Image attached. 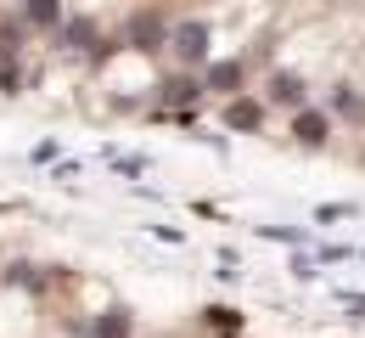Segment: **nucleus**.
Returning <instances> with one entry per match:
<instances>
[{
	"mask_svg": "<svg viewBox=\"0 0 365 338\" xmlns=\"http://www.w3.org/2000/svg\"><path fill=\"white\" fill-rule=\"evenodd\" d=\"M169 56L180 62V68H191V74H202V62L214 56V29L202 23V17H185V23H169Z\"/></svg>",
	"mask_w": 365,
	"mask_h": 338,
	"instance_id": "1",
	"label": "nucleus"
},
{
	"mask_svg": "<svg viewBox=\"0 0 365 338\" xmlns=\"http://www.w3.org/2000/svg\"><path fill=\"white\" fill-rule=\"evenodd\" d=\"M152 96H158V107H163V113H197L208 91H202V74L175 68V74H163V79H158V91H152Z\"/></svg>",
	"mask_w": 365,
	"mask_h": 338,
	"instance_id": "2",
	"label": "nucleus"
},
{
	"mask_svg": "<svg viewBox=\"0 0 365 338\" xmlns=\"http://www.w3.org/2000/svg\"><path fill=\"white\" fill-rule=\"evenodd\" d=\"M169 46V17L152 6V11H135L130 17V29H124V51H135V56H158V51Z\"/></svg>",
	"mask_w": 365,
	"mask_h": 338,
	"instance_id": "3",
	"label": "nucleus"
},
{
	"mask_svg": "<svg viewBox=\"0 0 365 338\" xmlns=\"http://www.w3.org/2000/svg\"><path fill=\"white\" fill-rule=\"evenodd\" d=\"M202 91L208 96H242L247 91V56H208L202 62Z\"/></svg>",
	"mask_w": 365,
	"mask_h": 338,
	"instance_id": "4",
	"label": "nucleus"
},
{
	"mask_svg": "<svg viewBox=\"0 0 365 338\" xmlns=\"http://www.w3.org/2000/svg\"><path fill=\"white\" fill-rule=\"evenodd\" d=\"M331 130H337V119H331L326 107H315V101H304L298 113H287V136H292L298 146H309V152L331 141Z\"/></svg>",
	"mask_w": 365,
	"mask_h": 338,
	"instance_id": "5",
	"label": "nucleus"
},
{
	"mask_svg": "<svg viewBox=\"0 0 365 338\" xmlns=\"http://www.w3.org/2000/svg\"><path fill=\"white\" fill-rule=\"evenodd\" d=\"M264 119H270V107H264V96H253V91H242V96H230L220 107V124H225L230 136H259Z\"/></svg>",
	"mask_w": 365,
	"mask_h": 338,
	"instance_id": "6",
	"label": "nucleus"
},
{
	"mask_svg": "<svg viewBox=\"0 0 365 338\" xmlns=\"http://www.w3.org/2000/svg\"><path fill=\"white\" fill-rule=\"evenodd\" d=\"M304 101H309V85H304V74H292V68H270V74H264V107L298 113Z\"/></svg>",
	"mask_w": 365,
	"mask_h": 338,
	"instance_id": "7",
	"label": "nucleus"
},
{
	"mask_svg": "<svg viewBox=\"0 0 365 338\" xmlns=\"http://www.w3.org/2000/svg\"><path fill=\"white\" fill-rule=\"evenodd\" d=\"M326 113H331L337 124L365 130V91H360V85H349V79H343V85H331V91H326Z\"/></svg>",
	"mask_w": 365,
	"mask_h": 338,
	"instance_id": "8",
	"label": "nucleus"
},
{
	"mask_svg": "<svg viewBox=\"0 0 365 338\" xmlns=\"http://www.w3.org/2000/svg\"><path fill=\"white\" fill-rule=\"evenodd\" d=\"M51 40H56V46H62V51H73V56H91L101 34H96V23H91V17H62Z\"/></svg>",
	"mask_w": 365,
	"mask_h": 338,
	"instance_id": "9",
	"label": "nucleus"
},
{
	"mask_svg": "<svg viewBox=\"0 0 365 338\" xmlns=\"http://www.w3.org/2000/svg\"><path fill=\"white\" fill-rule=\"evenodd\" d=\"M91 338H135V310L130 304H101L91 322Z\"/></svg>",
	"mask_w": 365,
	"mask_h": 338,
	"instance_id": "10",
	"label": "nucleus"
},
{
	"mask_svg": "<svg viewBox=\"0 0 365 338\" xmlns=\"http://www.w3.org/2000/svg\"><path fill=\"white\" fill-rule=\"evenodd\" d=\"M17 17H23L34 34H56V23L68 17V6H62V0H17Z\"/></svg>",
	"mask_w": 365,
	"mask_h": 338,
	"instance_id": "11",
	"label": "nucleus"
},
{
	"mask_svg": "<svg viewBox=\"0 0 365 338\" xmlns=\"http://www.w3.org/2000/svg\"><path fill=\"white\" fill-rule=\"evenodd\" d=\"M29 34H34V29H29L23 17H0V56H23V51H29Z\"/></svg>",
	"mask_w": 365,
	"mask_h": 338,
	"instance_id": "12",
	"label": "nucleus"
},
{
	"mask_svg": "<svg viewBox=\"0 0 365 338\" xmlns=\"http://www.w3.org/2000/svg\"><path fill=\"white\" fill-rule=\"evenodd\" d=\"M202 322H208L214 333H225V338L242 333V310H236V304H208V310H202Z\"/></svg>",
	"mask_w": 365,
	"mask_h": 338,
	"instance_id": "13",
	"label": "nucleus"
},
{
	"mask_svg": "<svg viewBox=\"0 0 365 338\" xmlns=\"http://www.w3.org/2000/svg\"><path fill=\"white\" fill-rule=\"evenodd\" d=\"M0 96H23V62L0 56Z\"/></svg>",
	"mask_w": 365,
	"mask_h": 338,
	"instance_id": "14",
	"label": "nucleus"
},
{
	"mask_svg": "<svg viewBox=\"0 0 365 338\" xmlns=\"http://www.w3.org/2000/svg\"><path fill=\"white\" fill-rule=\"evenodd\" d=\"M259 237L264 242H287V248H304L309 232H298V226H259Z\"/></svg>",
	"mask_w": 365,
	"mask_h": 338,
	"instance_id": "15",
	"label": "nucleus"
},
{
	"mask_svg": "<svg viewBox=\"0 0 365 338\" xmlns=\"http://www.w3.org/2000/svg\"><path fill=\"white\" fill-rule=\"evenodd\" d=\"M360 203H320L315 209V226H337V220H354Z\"/></svg>",
	"mask_w": 365,
	"mask_h": 338,
	"instance_id": "16",
	"label": "nucleus"
},
{
	"mask_svg": "<svg viewBox=\"0 0 365 338\" xmlns=\"http://www.w3.org/2000/svg\"><path fill=\"white\" fill-rule=\"evenodd\" d=\"M360 248H349V242H320L315 248V265H343V259H354Z\"/></svg>",
	"mask_w": 365,
	"mask_h": 338,
	"instance_id": "17",
	"label": "nucleus"
},
{
	"mask_svg": "<svg viewBox=\"0 0 365 338\" xmlns=\"http://www.w3.org/2000/svg\"><path fill=\"white\" fill-rule=\"evenodd\" d=\"M292 277H298V282H315V277H320L315 254H304V248H298V254H292Z\"/></svg>",
	"mask_w": 365,
	"mask_h": 338,
	"instance_id": "18",
	"label": "nucleus"
},
{
	"mask_svg": "<svg viewBox=\"0 0 365 338\" xmlns=\"http://www.w3.org/2000/svg\"><path fill=\"white\" fill-rule=\"evenodd\" d=\"M146 232H152L158 242H185V232H180V226H146Z\"/></svg>",
	"mask_w": 365,
	"mask_h": 338,
	"instance_id": "19",
	"label": "nucleus"
},
{
	"mask_svg": "<svg viewBox=\"0 0 365 338\" xmlns=\"http://www.w3.org/2000/svg\"><path fill=\"white\" fill-rule=\"evenodd\" d=\"M343 304H349V316H354V322H365V293H343Z\"/></svg>",
	"mask_w": 365,
	"mask_h": 338,
	"instance_id": "20",
	"label": "nucleus"
},
{
	"mask_svg": "<svg viewBox=\"0 0 365 338\" xmlns=\"http://www.w3.org/2000/svg\"><path fill=\"white\" fill-rule=\"evenodd\" d=\"M56 152H62V146H56V141H40V146H34V164H51Z\"/></svg>",
	"mask_w": 365,
	"mask_h": 338,
	"instance_id": "21",
	"label": "nucleus"
},
{
	"mask_svg": "<svg viewBox=\"0 0 365 338\" xmlns=\"http://www.w3.org/2000/svg\"><path fill=\"white\" fill-rule=\"evenodd\" d=\"M360 259H365V248H360Z\"/></svg>",
	"mask_w": 365,
	"mask_h": 338,
	"instance_id": "22",
	"label": "nucleus"
},
{
	"mask_svg": "<svg viewBox=\"0 0 365 338\" xmlns=\"http://www.w3.org/2000/svg\"><path fill=\"white\" fill-rule=\"evenodd\" d=\"M236 338H242V333H236Z\"/></svg>",
	"mask_w": 365,
	"mask_h": 338,
	"instance_id": "23",
	"label": "nucleus"
}]
</instances>
